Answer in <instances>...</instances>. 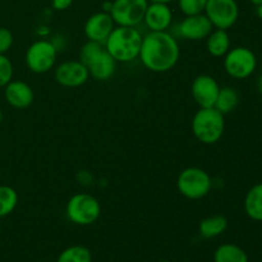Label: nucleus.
<instances>
[{
  "mask_svg": "<svg viewBox=\"0 0 262 262\" xmlns=\"http://www.w3.org/2000/svg\"><path fill=\"white\" fill-rule=\"evenodd\" d=\"M40 262H43V261H40Z\"/></svg>",
  "mask_w": 262,
  "mask_h": 262,
  "instance_id": "34",
  "label": "nucleus"
},
{
  "mask_svg": "<svg viewBox=\"0 0 262 262\" xmlns=\"http://www.w3.org/2000/svg\"><path fill=\"white\" fill-rule=\"evenodd\" d=\"M256 14H257V17L262 20V4L257 5V8H256Z\"/></svg>",
  "mask_w": 262,
  "mask_h": 262,
  "instance_id": "30",
  "label": "nucleus"
},
{
  "mask_svg": "<svg viewBox=\"0 0 262 262\" xmlns=\"http://www.w3.org/2000/svg\"><path fill=\"white\" fill-rule=\"evenodd\" d=\"M147 5V0H114L109 13L117 26L137 27L143 22Z\"/></svg>",
  "mask_w": 262,
  "mask_h": 262,
  "instance_id": "8",
  "label": "nucleus"
},
{
  "mask_svg": "<svg viewBox=\"0 0 262 262\" xmlns=\"http://www.w3.org/2000/svg\"><path fill=\"white\" fill-rule=\"evenodd\" d=\"M117 64L114 58L104 48L86 64V67L89 69L90 77L97 81H107L114 76Z\"/></svg>",
  "mask_w": 262,
  "mask_h": 262,
  "instance_id": "16",
  "label": "nucleus"
},
{
  "mask_svg": "<svg viewBox=\"0 0 262 262\" xmlns=\"http://www.w3.org/2000/svg\"><path fill=\"white\" fill-rule=\"evenodd\" d=\"M214 30L205 13L194 15H186L178 26V33L184 40L200 41L206 38Z\"/></svg>",
  "mask_w": 262,
  "mask_h": 262,
  "instance_id": "12",
  "label": "nucleus"
},
{
  "mask_svg": "<svg viewBox=\"0 0 262 262\" xmlns=\"http://www.w3.org/2000/svg\"><path fill=\"white\" fill-rule=\"evenodd\" d=\"M67 217L73 224L86 227L99 220L101 205L99 200L89 193H77L69 199L66 207Z\"/></svg>",
  "mask_w": 262,
  "mask_h": 262,
  "instance_id": "5",
  "label": "nucleus"
},
{
  "mask_svg": "<svg viewBox=\"0 0 262 262\" xmlns=\"http://www.w3.org/2000/svg\"><path fill=\"white\" fill-rule=\"evenodd\" d=\"M257 91L260 92V95L262 96V74L257 79Z\"/></svg>",
  "mask_w": 262,
  "mask_h": 262,
  "instance_id": "28",
  "label": "nucleus"
},
{
  "mask_svg": "<svg viewBox=\"0 0 262 262\" xmlns=\"http://www.w3.org/2000/svg\"><path fill=\"white\" fill-rule=\"evenodd\" d=\"M204 13L212 27L228 31L239 18V7L235 0H207Z\"/></svg>",
  "mask_w": 262,
  "mask_h": 262,
  "instance_id": "9",
  "label": "nucleus"
},
{
  "mask_svg": "<svg viewBox=\"0 0 262 262\" xmlns=\"http://www.w3.org/2000/svg\"><path fill=\"white\" fill-rule=\"evenodd\" d=\"M245 212L253 222H262V183L255 184L245 197Z\"/></svg>",
  "mask_w": 262,
  "mask_h": 262,
  "instance_id": "18",
  "label": "nucleus"
},
{
  "mask_svg": "<svg viewBox=\"0 0 262 262\" xmlns=\"http://www.w3.org/2000/svg\"><path fill=\"white\" fill-rule=\"evenodd\" d=\"M214 262H248V256L239 246L224 243L215 250Z\"/></svg>",
  "mask_w": 262,
  "mask_h": 262,
  "instance_id": "21",
  "label": "nucleus"
},
{
  "mask_svg": "<svg viewBox=\"0 0 262 262\" xmlns=\"http://www.w3.org/2000/svg\"><path fill=\"white\" fill-rule=\"evenodd\" d=\"M56 262H92V253L84 246H71L61 251Z\"/></svg>",
  "mask_w": 262,
  "mask_h": 262,
  "instance_id": "22",
  "label": "nucleus"
},
{
  "mask_svg": "<svg viewBox=\"0 0 262 262\" xmlns=\"http://www.w3.org/2000/svg\"><path fill=\"white\" fill-rule=\"evenodd\" d=\"M192 132L194 137L204 145L219 142L224 135V115L215 107H200L192 119Z\"/></svg>",
  "mask_w": 262,
  "mask_h": 262,
  "instance_id": "3",
  "label": "nucleus"
},
{
  "mask_svg": "<svg viewBox=\"0 0 262 262\" xmlns=\"http://www.w3.org/2000/svg\"><path fill=\"white\" fill-rule=\"evenodd\" d=\"M3 118H4V114H3L2 109H0V123H2V122H3Z\"/></svg>",
  "mask_w": 262,
  "mask_h": 262,
  "instance_id": "32",
  "label": "nucleus"
},
{
  "mask_svg": "<svg viewBox=\"0 0 262 262\" xmlns=\"http://www.w3.org/2000/svg\"><path fill=\"white\" fill-rule=\"evenodd\" d=\"M18 205V193L9 186H0V219L8 216Z\"/></svg>",
  "mask_w": 262,
  "mask_h": 262,
  "instance_id": "23",
  "label": "nucleus"
},
{
  "mask_svg": "<svg viewBox=\"0 0 262 262\" xmlns=\"http://www.w3.org/2000/svg\"><path fill=\"white\" fill-rule=\"evenodd\" d=\"M115 23L113 20L110 13L106 12H99L92 14L89 19L84 23V36L87 40L96 41L104 45L106 38L112 33V31L115 28Z\"/></svg>",
  "mask_w": 262,
  "mask_h": 262,
  "instance_id": "13",
  "label": "nucleus"
},
{
  "mask_svg": "<svg viewBox=\"0 0 262 262\" xmlns=\"http://www.w3.org/2000/svg\"><path fill=\"white\" fill-rule=\"evenodd\" d=\"M13 33L8 28L0 27V54H5L9 51L13 45Z\"/></svg>",
  "mask_w": 262,
  "mask_h": 262,
  "instance_id": "26",
  "label": "nucleus"
},
{
  "mask_svg": "<svg viewBox=\"0 0 262 262\" xmlns=\"http://www.w3.org/2000/svg\"><path fill=\"white\" fill-rule=\"evenodd\" d=\"M228 228V219L223 215H212L201 220L199 225V233L205 239H211L222 235Z\"/></svg>",
  "mask_w": 262,
  "mask_h": 262,
  "instance_id": "19",
  "label": "nucleus"
},
{
  "mask_svg": "<svg viewBox=\"0 0 262 262\" xmlns=\"http://www.w3.org/2000/svg\"><path fill=\"white\" fill-rule=\"evenodd\" d=\"M181 56L178 40L168 31H150L142 38L138 59L146 69L165 73L173 69Z\"/></svg>",
  "mask_w": 262,
  "mask_h": 262,
  "instance_id": "1",
  "label": "nucleus"
},
{
  "mask_svg": "<svg viewBox=\"0 0 262 262\" xmlns=\"http://www.w3.org/2000/svg\"><path fill=\"white\" fill-rule=\"evenodd\" d=\"M206 49L211 56L223 58L230 50V37L228 31L217 28L212 30L206 37Z\"/></svg>",
  "mask_w": 262,
  "mask_h": 262,
  "instance_id": "17",
  "label": "nucleus"
},
{
  "mask_svg": "<svg viewBox=\"0 0 262 262\" xmlns=\"http://www.w3.org/2000/svg\"><path fill=\"white\" fill-rule=\"evenodd\" d=\"M13 74H14V68L10 59L5 54H0V89L5 87L12 81Z\"/></svg>",
  "mask_w": 262,
  "mask_h": 262,
  "instance_id": "25",
  "label": "nucleus"
},
{
  "mask_svg": "<svg viewBox=\"0 0 262 262\" xmlns=\"http://www.w3.org/2000/svg\"><path fill=\"white\" fill-rule=\"evenodd\" d=\"M257 68V58L251 49L245 46L233 48L224 55V69L234 79H246Z\"/></svg>",
  "mask_w": 262,
  "mask_h": 262,
  "instance_id": "6",
  "label": "nucleus"
},
{
  "mask_svg": "<svg viewBox=\"0 0 262 262\" xmlns=\"http://www.w3.org/2000/svg\"><path fill=\"white\" fill-rule=\"evenodd\" d=\"M239 104V95H238L237 90L233 87L225 86L220 87V91L217 94L216 101H215L214 107L217 112L222 113L223 115L229 114Z\"/></svg>",
  "mask_w": 262,
  "mask_h": 262,
  "instance_id": "20",
  "label": "nucleus"
},
{
  "mask_svg": "<svg viewBox=\"0 0 262 262\" xmlns=\"http://www.w3.org/2000/svg\"><path fill=\"white\" fill-rule=\"evenodd\" d=\"M73 4V0H53L51 5L55 10H66Z\"/></svg>",
  "mask_w": 262,
  "mask_h": 262,
  "instance_id": "27",
  "label": "nucleus"
},
{
  "mask_svg": "<svg viewBox=\"0 0 262 262\" xmlns=\"http://www.w3.org/2000/svg\"><path fill=\"white\" fill-rule=\"evenodd\" d=\"M219 91L217 81L209 74H200L192 82V97L200 107H214Z\"/></svg>",
  "mask_w": 262,
  "mask_h": 262,
  "instance_id": "11",
  "label": "nucleus"
},
{
  "mask_svg": "<svg viewBox=\"0 0 262 262\" xmlns=\"http://www.w3.org/2000/svg\"><path fill=\"white\" fill-rule=\"evenodd\" d=\"M58 58V48L49 40H37L26 51V66L32 73L43 74L54 68Z\"/></svg>",
  "mask_w": 262,
  "mask_h": 262,
  "instance_id": "7",
  "label": "nucleus"
},
{
  "mask_svg": "<svg viewBox=\"0 0 262 262\" xmlns=\"http://www.w3.org/2000/svg\"><path fill=\"white\" fill-rule=\"evenodd\" d=\"M142 38L136 27L115 26L104 42V48L117 63H129L138 59Z\"/></svg>",
  "mask_w": 262,
  "mask_h": 262,
  "instance_id": "2",
  "label": "nucleus"
},
{
  "mask_svg": "<svg viewBox=\"0 0 262 262\" xmlns=\"http://www.w3.org/2000/svg\"><path fill=\"white\" fill-rule=\"evenodd\" d=\"M54 78L60 86L74 89L86 83L90 78V73L81 60H67L56 67Z\"/></svg>",
  "mask_w": 262,
  "mask_h": 262,
  "instance_id": "10",
  "label": "nucleus"
},
{
  "mask_svg": "<svg viewBox=\"0 0 262 262\" xmlns=\"http://www.w3.org/2000/svg\"><path fill=\"white\" fill-rule=\"evenodd\" d=\"M177 188L186 199L201 200L211 191L212 179L204 169L189 166L179 173L177 178Z\"/></svg>",
  "mask_w": 262,
  "mask_h": 262,
  "instance_id": "4",
  "label": "nucleus"
},
{
  "mask_svg": "<svg viewBox=\"0 0 262 262\" xmlns=\"http://www.w3.org/2000/svg\"><path fill=\"white\" fill-rule=\"evenodd\" d=\"M251 3H252L253 5H256V7H257V5H260V4H262V0H250Z\"/></svg>",
  "mask_w": 262,
  "mask_h": 262,
  "instance_id": "31",
  "label": "nucleus"
},
{
  "mask_svg": "<svg viewBox=\"0 0 262 262\" xmlns=\"http://www.w3.org/2000/svg\"><path fill=\"white\" fill-rule=\"evenodd\" d=\"M207 0H178V7L184 15H194L204 13Z\"/></svg>",
  "mask_w": 262,
  "mask_h": 262,
  "instance_id": "24",
  "label": "nucleus"
},
{
  "mask_svg": "<svg viewBox=\"0 0 262 262\" xmlns=\"http://www.w3.org/2000/svg\"><path fill=\"white\" fill-rule=\"evenodd\" d=\"M143 22L150 31H168L173 22V12L169 4L148 3Z\"/></svg>",
  "mask_w": 262,
  "mask_h": 262,
  "instance_id": "15",
  "label": "nucleus"
},
{
  "mask_svg": "<svg viewBox=\"0 0 262 262\" xmlns=\"http://www.w3.org/2000/svg\"><path fill=\"white\" fill-rule=\"evenodd\" d=\"M4 97L8 104L18 110L27 109L35 100L32 87L23 81H10L4 87Z\"/></svg>",
  "mask_w": 262,
  "mask_h": 262,
  "instance_id": "14",
  "label": "nucleus"
},
{
  "mask_svg": "<svg viewBox=\"0 0 262 262\" xmlns=\"http://www.w3.org/2000/svg\"><path fill=\"white\" fill-rule=\"evenodd\" d=\"M148 3H161V4H169V3L174 2V0H147Z\"/></svg>",
  "mask_w": 262,
  "mask_h": 262,
  "instance_id": "29",
  "label": "nucleus"
},
{
  "mask_svg": "<svg viewBox=\"0 0 262 262\" xmlns=\"http://www.w3.org/2000/svg\"><path fill=\"white\" fill-rule=\"evenodd\" d=\"M159 262H171V261H168V260H163V261H159Z\"/></svg>",
  "mask_w": 262,
  "mask_h": 262,
  "instance_id": "33",
  "label": "nucleus"
}]
</instances>
